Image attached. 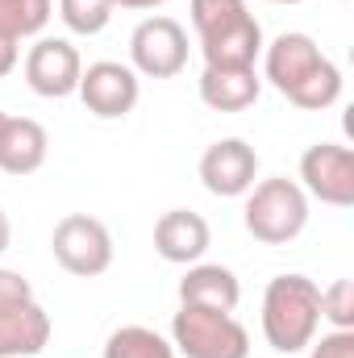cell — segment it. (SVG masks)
<instances>
[{"label": "cell", "instance_id": "1", "mask_svg": "<svg viewBox=\"0 0 354 358\" xmlns=\"http://www.w3.org/2000/svg\"><path fill=\"white\" fill-rule=\"evenodd\" d=\"M321 329V287L309 275H275L263 292V338L279 355H300Z\"/></svg>", "mask_w": 354, "mask_h": 358}, {"label": "cell", "instance_id": "26", "mask_svg": "<svg viewBox=\"0 0 354 358\" xmlns=\"http://www.w3.org/2000/svg\"><path fill=\"white\" fill-rule=\"evenodd\" d=\"M167 0H113V8H159Z\"/></svg>", "mask_w": 354, "mask_h": 358}, {"label": "cell", "instance_id": "15", "mask_svg": "<svg viewBox=\"0 0 354 358\" xmlns=\"http://www.w3.org/2000/svg\"><path fill=\"white\" fill-rule=\"evenodd\" d=\"M50 342V317L34 300L25 308L0 313V358H34Z\"/></svg>", "mask_w": 354, "mask_h": 358}, {"label": "cell", "instance_id": "4", "mask_svg": "<svg viewBox=\"0 0 354 358\" xmlns=\"http://www.w3.org/2000/svg\"><path fill=\"white\" fill-rule=\"evenodd\" d=\"M50 250L55 263L76 279H96L113 267V234L88 213H67L50 234Z\"/></svg>", "mask_w": 354, "mask_h": 358}, {"label": "cell", "instance_id": "20", "mask_svg": "<svg viewBox=\"0 0 354 358\" xmlns=\"http://www.w3.org/2000/svg\"><path fill=\"white\" fill-rule=\"evenodd\" d=\"M242 17H250L246 0H192V29H196V38H213V34L238 25Z\"/></svg>", "mask_w": 354, "mask_h": 358}, {"label": "cell", "instance_id": "23", "mask_svg": "<svg viewBox=\"0 0 354 358\" xmlns=\"http://www.w3.org/2000/svg\"><path fill=\"white\" fill-rule=\"evenodd\" d=\"M25 304H34V287H29V279H25L21 271H4L0 267V313H8V308H25Z\"/></svg>", "mask_w": 354, "mask_h": 358}, {"label": "cell", "instance_id": "29", "mask_svg": "<svg viewBox=\"0 0 354 358\" xmlns=\"http://www.w3.org/2000/svg\"><path fill=\"white\" fill-rule=\"evenodd\" d=\"M271 4H300V0H271Z\"/></svg>", "mask_w": 354, "mask_h": 358}, {"label": "cell", "instance_id": "25", "mask_svg": "<svg viewBox=\"0 0 354 358\" xmlns=\"http://www.w3.org/2000/svg\"><path fill=\"white\" fill-rule=\"evenodd\" d=\"M17 59H21L17 42H4V38H0V80H4V76H8V71L17 67Z\"/></svg>", "mask_w": 354, "mask_h": 358}, {"label": "cell", "instance_id": "9", "mask_svg": "<svg viewBox=\"0 0 354 358\" xmlns=\"http://www.w3.org/2000/svg\"><path fill=\"white\" fill-rule=\"evenodd\" d=\"M255 179H259V155L246 138H221L200 155V183L221 200L246 196Z\"/></svg>", "mask_w": 354, "mask_h": 358}, {"label": "cell", "instance_id": "8", "mask_svg": "<svg viewBox=\"0 0 354 358\" xmlns=\"http://www.w3.org/2000/svg\"><path fill=\"white\" fill-rule=\"evenodd\" d=\"M80 76H84V59L67 38H38L25 55V84L46 100H63L80 92Z\"/></svg>", "mask_w": 354, "mask_h": 358}, {"label": "cell", "instance_id": "18", "mask_svg": "<svg viewBox=\"0 0 354 358\" xmlns=\"http://www.w3.org/2000/svg\"><path fill=\"white\" fill-rule=\"evenodd\" d=\"M104 358H176V346L146 325H121L108 334Z\"/></svg>", "mask_w": 354, "mask_h": 358}, {"label": "cell", "instance_id": "17", "mask_svg": "<svg viewBox=\"0 0 354 358\" xmlns=\"http://www.w3.org/2000/svg\"><path fill=\"white\" fill-rule=\"evenodd\" d=\"M50 13H55V0H0V38L4 42L38 38Z\"/></svg>", "mask_w": 354, "mask_h": 358}, {"label": "cell", "instance_id": "11", "mask_svg": "<svg viewBox=\"0 0 354 358\" xmlns=\"http://www.w3.org/2000/svg\"><path fill=\"white\" fill-rule=\"evenodd\" d=\"M213 234H208V221L192 208H167L159 221H155V250L159 259L179 263V267H192L204 259Z\"/></svg>", "mask_w": 354, "mask_h": 358}, {"label": "cell", "instance_id": "22", "mask_svg": "<svg viewBox=\"0 0 354 358\" xmlns=\"http://www.w3.org/2000/svg\"><path fill=\"white\" fill-rule=\"evenodd\" d=\"M321 321H330L334 329H354V283L351 279H334L321 292Z\"/></svg>", "mask_w": 354, "mask_h": 358}, {"label": "cell", "instance_id": "3", "mask_svg": "<svg viewBox=\"0 0 354 358\" xmlns=\"http://www.w3.org/2000/svg\"><path fill=\"white\" fill-rule=\"evenodd\" d=\"M171 346L183 358H250V334L234 313L179 304L171 321Z\"/></svg>", "mask_w": 354, "mask_h": 358}, {"label": "cell", "instance_id": "12", "mask_svg": "<svg viewBox=\"0 0 354 358\" xmlns=\"http://www.w3.org/2000/svg\"><path fill=\"white\" fill-rule=\"evenodd\" d=\"M242 300V283L238 275L221 263H192L187 275L179 279V304H196V308H213V313H234Z\"/></svg>", "mask_w": 354, "mask_h": 358}, {"label": "cell", "instance_id": "10", "mask_svg": "<svg viewBox=\"0 0 354 358\" xmlns=\"http://www.w3.org/2000/svg\"><path fill=\"white\" fill-rule=\"evenodd\" d=\"M263 71H267V84L279 92V96H292L300 92L325 63L321 46L309 38V34H279L271 46L263 50Z\"/></svg>", "mask_w": 354, "mask_h": 358}, {"label": "cell", "instance_id": "5", "mask_svg": "<svg viewBox=\"0 0 354 358\" xmlns=\"http://www.w3.org/2000/svg\"><path fill=\"white\" fill-rule=\"evenodd\" d=\"M129 67L146 80H176L187 67V29L176 17H146L129 34Z\"/></svg>", "mask_w": 354, "mask_h": 358}, {"label": "cell", "instance_id": "2", "mask_svg": "<svg viewBox=\"0 0 354 358\" xmlns=\"http://www.w3.org/2000/svg\"><path fill=\"white\" fill-rule=\"evenodd\" d=\"M246 234L263 246H288L304 234L309 225V196L296 179H259L246 192V208H242Z\"/></svg>", "mask_w": 354, "mask_h": 358}, {"label": "cell", "instance_id": "21", "mask_svg": "<svg viewBox=\"0 0 354 358\" xmlns=\"http://www.w3.org/2000/svg\"><path fill=\"white\" fill-rule=\"evenodd\" d=\"M113 0H59V17H63V25L71 29V34H100L108 21H113Z\"/></svg>", "mask_w": 354, "mask_h": 358}, {"label": "cell", "instance_id": "19", "mask_svg": "<svg viewBox=\"0 0 354 358\" xmlns=\"http://www.w3.org/2000/svg\"><path fill=\"white\" fill-rule=\"evenodd\" d=\"M338 96H342V71H338L334 59H325L321 71H317L300 92H292L288 100H292L296 108H304V113H325L330 104H338Z\"/></svg>", "mask_w": 354, "mask_h": 358}, {"label": "cell", "instance_id": "28", "mask_svg": "<svg viewBox=\"0 0 354 358\" xmlns=\"http://www.w3.org/2000/svg\"><path fill=\"white\" fill-rule=\"evenodd\" d=\"M4 121H8V113H4V108H0V129H4Z\"/></svg>", "mask_w": 354, "mask_h": 358}, {"label": "cell", "instance_id": "24", "mask_svg": "<svg viewBox=\"0 0 354 358\" xmlns=\"http://www.w3.org/2000/svg\"><path fill=\"white\" fill-rule=\"evenodd\" d=\"M309 358H354V329H330L309 342Z\"/></svg>", "mask_w": 354, "mask_h": 358}, {"label": "cell", "instance_id": "7", "mask_svg": "<svg viewBox=\"0 0 354 358\" xmlns=\"http://www.w3.org/2000/svg\"><path fill=\"white\" fill-rule=\"evenodd\" d=\"M138 96H142V80L129 63L100 59V63H88L80 76V100L100 121H117V117L134 113Z\"/></svg>", "mask_w": 354, "mask_h": 358}, {"label": "cell", "instance_id": "16", "mask_svg": "<svg viewBox=\"0 0 354 358\" xmlns=\"http://www.w3.org/2000/svg\"><path fill=\"white\" fill-rule=\"evenodd\" d=\"M259 92H263V80L255 67H242V71L204 67V76H200V100L213 113H242L259 100Z\"/></svg>", "mask_w": 354, "mask_h": 358}, {"label": "cell", "instance_id": "27", "mask_svg": "<svg viewBox=\"0 0 354 358\" xmlns=\"http://www.w3.org/2000/svg\"><path fill=\"white\" fill-rule=\"evenodd\" d=\"M8 238H13V225H8V217H4V208H0V255L8 250Z\"/></svg>", "mask_w": 354, "mask_h": 358}, {"label": "cell", "instance_id": "6", "mask_svg": "<svg viewBox=\"0 0 354 358\" xmlns=\"http://www.w3.org/2000/svg\"><path fill=\"white\" fill-rule=\"evenodd\" d=\"M300 187L321 204L351 208L354 204V150L338 142H317L300 155Z\"/></svg>", "mask_w": 354, "mask_h": 358}, {"label": "cell", "instance_id": "13", "mask_svg": "<svg viewBox=\"0 0 354 358\" xmlns=\"http://www.w3.org/2000/svg\"><path fill=\"white\" fill-rule=\"evenodd\" d=\"M200 55H204V67H217V71L255 67V59L263 55V25L255 17H242L229 29H221L213 38H200Z\"/></svg>", "mask_w": 354, "mask_h": 358}, {"label": "cell", "instance_id": "14", "mask_svg": "<svg viewBox=\"0 0 354 358\" xmlns=\"http://www.w3.org/2000/svg\"><path fill=\"white\" fill-rule=\"evenodd\" d=\"M50 138L34 117H8L0 129V171L4 176H34L46 163Z\"/></svg>", "mask_w": 354, "mask_h": 358}]
</instances>
